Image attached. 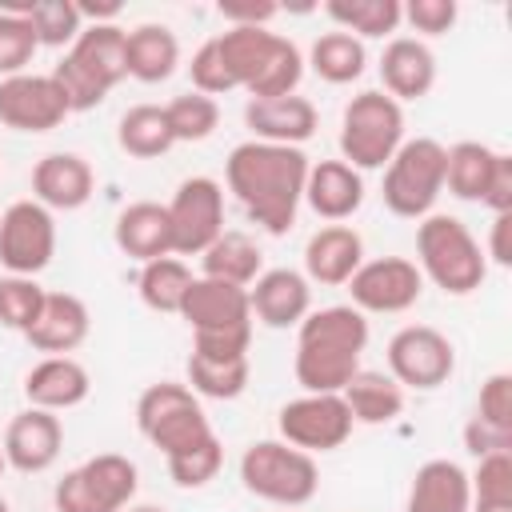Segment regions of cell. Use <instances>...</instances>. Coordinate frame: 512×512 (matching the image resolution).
I'll return each mask as SVG.
<instances>
[{
    "label": "cell",
    "mask_w": 512,
    "mask_h": 512,
    "mask_svg": "<svg viewBox=\"0 0 512 512\" xmlns=\"http://www.w3.org/2000/svg\"><path fill=\"white\" fill-rule=\"evenodd\" d=\"M88 328H92V316H88V304L80 296H72V292H44L40 316L32 320L24 340L36 352H44V356H68V352H76L88 340Z\"/></svg>",
    "instance_id": "obj_22"
},
{
    "label": "cell",
    "mask_w": 512,
    "mask_h": 512,
    "mask_svg": "<svg viewBox=\"0 0 512 512\" xmlns=\"http://www.w3.org/2000/svg\"><path fill=\"white\" fill-rule=\"evenodd\" d=\"M112 240L124 256L148 264L156 256H172V228H168V208L156 200H136L120 208L112 224Z\"/></svg>",
    "instance_id": "obj_27"
},
{
    "label": "cell",
    "mask_w": 512,
    "mask_h": 512,
    "mask_svg": "<svg viewBox=\"0 0 512 512\" xmlns=\"http://www.w3.org/2000/svg\"><path fill=\"white\" fill-rule=\"evenodd\" d=\"M44 288L36 276H0V324L12 332H28L32 320L40 316Z\"/></svg>",
    "instance_id": "obj_41"
},
{
    "label": "cell",
    "mask_w": 512,
    "mask_h": 512,
    "mask_svg": "<svg viewBox=\"0 0 512 512\" xmlns=\"http://www.w3.org/2000/svg\"><path fill=\"white\" fill-rule=\"evenodd\" d=\"M364 264V240L348 224H324L304 244V280L340 288L352 280V272Z\"/></svg>",
    "instance_id": "obj_21"
},
{
    "label": "cell",
    "mask_w": 512,
    "mask_h": 512,
    "mask_svg": "<svg viewBox=\"0 0 512 512\" xmlns=\"http://www.w3.org/2000/svg\"><path fill=\"white\" fill-rule=\"evenodd\" d=\"M400 12L412 24V32H420V36H444V32H452V24L460 16L456 0H408V4H400Z\"/></svg>",
    "instance_id": "obj_47"
},
{
    "label": "cell",
    "mask_w": 512,
    "mask_h": 512,
    "mask_svg": "<svg viewBox=\"0 0 512 512\" xmlns=\"http://www.w3.org/2000/svg\"><path fill=\"white\" fill-rule=\"evenodd\" d=\"M260 272H264V252H260V244H256L248 232L224 228V232L200 252V276H212V280L248 288Z\"/></svg>",
    "instance_id": "obj_30"
},
{
    "label": "cell",
    "mask_w": 512,
    "mask_h": 512,
    "mask_svg": "<svg viewBox=\"0 0 512 512\" xmlns=\"http://www.w3.org/2000/svg\"><path fill=\"white\" fill-rule=\"evenodd\" d=\"M400 144H404V108L388 92L368 88V92H356L344 104V116H340V160L348 168L376 172L396 156Z\"/></svg>",
    "instance_id": "obj_6"
},
{
    "label": "cell",
    "mask_w": 512,
    "mask_h": 512,
    "mask_svg": "<svg viewBox=\"0 0 512 512\" xmlns=\"http://www.w3.org/2000/svg\"><path fill=\"white\" fill-rule=\"evenodd\" d=\"M240 484L276 508H300L316 496L320 468L308 452L284 440H252L240 456Z\"/></svg>",
    "instance_id": "obj_7"
},
{
    "label": "cell",
    "mask_w": 512,
    "mask_h": 512,
    "mask_svg": "<svg viewBox=\"0 0 512 512\" xmlns=\"http://www.w3.org/2000/svg\"><path fill=\"white\" fill-rule=\"evenodd\" d=\"M180 316L188 320L192 336H216V332H252V308H248V288L212 280V276H192Z\"/></svg>",
    "instance_id": "obj_16"
},
{
    "label": "cell",
    "mask_w": 512,
    "mask_h": 512,
    "mask_svg": "<svg viewBox=\"0 0 512 512\" xmlns=\"http://www.w3.org/2000/svg\"><path fill=\"white\" fill-rule=\"evenodd\" d=\"M56 256V220L40 200H16L0 212V268L8 276H36Z\"/></svg>",
    "instance_id": "obj_13"
},
{
    "label": "cell",
    "mask_w": 512,
    "mask_h": 512,
    "mask_svg": "<svg viewBox=\"0 0 512 512\" xmlns=\"http://www.w3.org/2000/svg\"><path fill=\"white\" fill-rule=\"evenodd\" d=\"M124 64L128 76L140 84H160L180 64V40L168 24H136L124 32Z\"/></svg>",
    "instance_id": "obj_29"
},
{
    "label": "cell",
    "mask_w": 512,
    "mask_h": 512,
    "mask_svg": "<svg viewBox=\"0 0 512 512\" xmlns=\"http://www.w3.org/2000/svg\"><path fill=\"white\" fill-rule=\"evenodd\" d=\"M452 372H456V348H452V340L440 328H432V324H404L388 340V376L400 388L432 392V388L448 384Z\"/></svg>",
    "instance_id": "obj_12"
},
{
    "label": "cell",
    "mask_w": 512,
    "mask_h": 512,
    "mask_svg": "<svg viewBox=\"0 0 512 512\" xmlns=\"http://www.w3.org/2000/svg\"><path fill=\"white\" fill-rule=\"evenodd\" d=\"M36 48L40 44H36L32 24L24 20V12L20 8H0V80L28 72Z\"/></svg>",
    "instance_id": "obj_42"
},
{
    "label": "cell",
    "mask_w": 512,
    "mask_h": 512,
    "mask_svg": "<svg viewBox=\"0 0 512 512\" xmlns=\"http://www.w3.org/2000/svg\"><path fill=\"white\" fill-rule=\"evenodd\" d=\"M220 464H224V444L212 436L200 448H192L184 456H172L168 460V476H172L176 488H204L208 480H216Z\"/></svg>",
    "instance_id": "obj_43"
},
{
    "label": "cell",
    "mask_w": 512,
    "mask_h": 512,
    "mask_svg": "<svg viewBox=\"0 0 512 512\" xmlns=\"http://www.w3.org/2000/svg\"><path fill=\"white\" fill-rule=\"evenodd\" d=\"M476 420L500 428V432H512V376L508 372H492L484 384H480V396H476Z\"/></svg>",
    "instance_id": "obj_46"
},
{
    "label": "cell",
    "mask_w": 512,
    "mask_h": 512,
    "mask_svg": "<svg viewBox=\"0 0 512 512\" xmlns=\"http://www.w3.org/2000/svg\"><path fill=\"white\" fill-rule=\"evenodd\" d=\"M344 404L352 412L356 424H392L404 412V388L384 376V372H368L360 368L348 384H344Z\"/></svg>",
    "instance_id": "obj_31"
},
{
    "label": "cell",
    "mask_w": 512,
    "mask_h": 512,
    "mask_svg": "<svg viewBox=\"0 0 512 512\" xmlns=\"http://www.w3.org/2000/svg\"><path fill=\"white\" fill-rule=\"evenodd\" d=\"M96 176L92 164L76 152H48L32 168V200H40L48 212H76L92 200Z\"/></svg>",
    "instance_id": "obj_20"
},
{
    "label": "cell",
    "mask_w": 512,
    "mask_h": 512,
    "mask_svg": "<svg viewBox=\"0 0 512 512\" xmlns=\"http://www.w3.org/2000/svg\"><path fill=\"white\" fill-rule=\"evenodd\" d=\"M84 76H92L104 92H112L124 76V28L120 24H84V32L76 36V44L64 52Z\"/></svg>",
    "instance_id": "obj_28"
},
{
    "label": "cell",
    "mask_w": 512,
    "mask_h": 512,
    "mask_svg": "<svg viewBox=\"0 0 512 512\" xmlns=\"http://www.w3.org/2000/svg\"><path fill=\"white\" fill-rule=\"evenodd\" d=\"M116 144L136 156V160H156L164 156L176 140H172V128H168V116L160 104H132L120 124H116Z\"/></svg>",
    "instance_id": "obj_35"
},
{
    "label": "cell",
    "mask_w": 512,
    "mask_h": 512,
    "mask_svg": "<svg viewBox=\"0 0 512 512\" xmlns=\"http://www.w3.org/2000/svg\"><path fill=\"white\" fill-rule=\"evenodd\" d=\"M276 12H280L276 4H220V16L228 20V28H268Z\"/></svg>",
    "instance_id": "obj_50"
},
{
    "label": "cell",
    "mask_w": 512,
    "mask_h": 512,
    "mask_svg": "<svg viewBox=\"0 0 512 512\" xmlns=\"http://www.w3.org/2000/svg\"><path fill=\"white\" fill-rule=\"evenodd\" d=\"M4 460L8 468L24 472V476H36V472H48L56 460H60V448H64V424L56 412H44V408H24L8 420L4 428Z\"/></svg>",
    "instance_id": "obj_17"
},
{
    "label": "cell",
    "mask_w": 512,
    "mask_h": 512,
    "mask_svg": "<svg viewBox=\"0 0 512 512\" xmlns=\"http://www.w3.org/2000/svg\"><path fill=\"white\" fill-rule=\"evenodd\" d=\"M512 212H500V216H492V232H488V252L484 256H492L500 268H508L512 264Z\"/></svg>",
    "instance_id": "obj_51"
},
{
    "label": "cell",
    "mask_w": 512,
    "mask_h": 512,
    "mask_svg": "<svg viewBox=\"0 0 512 512\" xmlns=\"http://www.w3.org/2000/svg\"><path fill=\"white\" fill-rule=\"evenodd\" d=\"M492 164H496V148H488L480 140H460L444 156V188L456 200H476L480 204L484 188H488V176H492Z\"/></svg>",
    "instance_id": "obj_36"
},
{
    "label": "cell",
    "mask_w": 512,
    "mask_h": 512,
    "mask_svg": "<svg viewBox=\"0 0 512 512\" xmlns=\"http://www.w3.org/2000/svg\"><path fill=\"white\" fill-rule=\"evenodd\" d=\"M304 180H308L304 148L244 140L224 160L228 192L244 204L248 220L260 224L268 236H288L292 232L296 212L304 204Z\"/></svg>",
    "instance_id": "obj_1"
},
{
    "label": "cell",
    "mask_w": 512,
    "mask_h": 512,
    "mask_svg": "<svg viewBox=\"0 0 512 512\" xmlns=\"http://www.w3.org/2000/svg\"><path fill=\"white\" fill-rule=\"evenodd\" d=\"M136 488H140L136 464L120 452H100L56 480L52 504L56 512H124Z\"/></svg>",
    "instance_id": "obj_9"
},
{
    "label": "cell",
    "mask_w": 512,
    "mask_h": 512,
    "mask_svg": "<svg viewBox=\"0 0 512 512\" xmlns=\"http://www.w3.org/2000/svg\"><path fill=\"white\" fill-rule=\"evenodd\" d=\"M472 512H512V452H492L476 460L468 476Z\"/></svg>",
    "instance_id": "obj_39"
},
{
    "label": "cell",
    "mask_w": 512,
    "mask_h": 512,
    "mask_svg": "<svg viewBox=\"0 0 512 512\" xmlns=\"http://www.w3.org/2000/svg\"><path fill=\"white\" fill-rule=\"evenodd\" d=\"M136 428L152 448L164 452V460L184 456V452H192V448H200L204 440L216 436L208 416H204L200 396L188 384H176V380H160V384H148L140 392Z\"/></svg>",
    "instance_id": "obj_5"
},
{
    "label": "cell",
    "mask_w": 512,
    "mask_h": 512,
    "mask_svg": "<svg viewBox=\"0 0 512 512\" xmlns=\"http://www.w3.org/2000/svg\"><path fill=\"white\" fill-rule=\"evenodd\" d=\"M480 204L492 208V216L512 212V156L508 152H496V164H492V176H488V188H484Z\"/></svg>",
    "instance_id": "obj_48"
},
{
    "label": "cell",
    "mask_w": 512,
    "mask_h": 512,
    "mask_svg": "<svg viewBox=\"0 0 512 512\" xmlns=\"http://www.w3.org/2000/svg\"><path fill=\"white\" fill-rule=\"evenodd\" d=\"M0 512H8V500H4V496H0Z\"/></svg>",
    "instance_id": "obj_54"
},
{
    "label": "cell",
    "mask_w": 512,
    "mask_h": 512,
    "mask_svg": "<svg viewBox=\"0 0 512 512\" xmlns=\"http://www.w3.org/2000/svg\"><path fill=\"white\" fill-rule=\"evenodd\" d=\"M48 76H52V80H56V88L64 92L68 112H92V108H96V104H104V96H108V92H104L92 76H84L68 56H64Z\"/></svg>",
    "instance_id": "obj_45"
},
{
    "label": "cell",
    "mask_w": 512,
    "mask_h": 512,
    "mask_svg": "<svg viewBox=\"0 0 512 512\" xmlns=\"http://www.w3.org/2000/svg\"><path fill=\"white\" fill-rule=\"evenodd\" d=\"M416 268L448 296H472L488 280V256L460 216L432 212L416 220Z\"/></svg>",
    "instance_id": "obj_4"
},
{
    "label": "cell",
    "mask_w": 512,
    "mask_h": 512,
    "mask_svg": "<svg viewBox=\"0 0 512 512\" xmlns=\"http://www.w3.org/2000/svg\"><path fill=\"white\" fill-rule=\"evenodd\" d=\"M248 308L264 328H296L312 312V284L296 268H264L248 284Z\"/></svg>",
    "instance_id": "obj_19"
},
{
    "label": "cell",
    "mask_w": 512,
    "mask_h": 512,
    "mask_svg": "<svg viewBox=\"0 0 512 512\" xmlns=\"http://www.w3.org/2000/svg\"><path fill=\"white\" fill-rule=\"evenodd\" d=\"M68 104L64 92L56 88L52 76H36V72H20V76H4L0 80V124L12 132H52L68 120Z\"/></svg>",
    "instance_id": "obj_15"
},
{
    "label": "cell",
    "mask_w": 512,
    "mask_h": 512,
    "mask_svg": "<svg viewBox=\"0 0 512 512\" xmlns=\"http://www.w3.org/2000/svg\"><path fill=\"white\" fill-rule=\"evenodd\" d=\"M464 448L480 460V456H492V452H512V432H500V428H492V424H484V420H468L464 424Z\"/></svg>",
    "instance_id": "obj_49"
},
{
    "label": "cell",
    "mask_w": 512,
    "mask_h": 512,
    "mask_svg": "<svg viewBox=\"0 0 512 512\" xmlns=\"http://www.w3.org/2000/svg\"><path fill=\"white\" fill-rule=\"evenodd\" d=\"M304 204L320 216V220H348L360 212L364 204V176L356 168H348L344 160H320L308 164V180H304Z\"/></svg>",
    "instance_id": "obj_25"
},
{
    "label": "cell",
    "mask_w": 512,
    "mask_h": 512,
    "mask_svg": "<svg viewBox=\"0 0 512 512\" xmlns=\"http://www.w3.org/2000/svg\"><path fill=\"white\" fill-rule=\"evenodd\" d=\"M444 156H448V148L432 136L404 140L396 148V156L384 164V184H380L384 208L404 220L432 216V208L444 192Z\"/></svg>",
    "instance_id": "obj_8"
},
{
    "label": "cell",
    "mask_w": 512,
    "mask_h": 512,
    "mask_svg": "<svg viewBox=\"0 0 512 512\" xmlns=\"http://www.w3.org/2000/svg\"><path fill=\"white\" fill-rule=\"evenodd\" d=\"M404 512H472V488L468 472L456 460H424L412 472Z\"/></svg>",
    "instance_id": "obj_26"
},
{
    "label": "cell",
    "mask_w": 512,
    "mask_h": 512,
    "mask_svg": "<svg viewBox=\"0 0 512 512\" xmlns=\"http://www.w3.org/2000/svg\"><path fill=\"white\" fill-rule=\"evenodd\" d=\"M124 512H164V508L160 504H128Z\"/></svg>",
    "instance_id": "obj_52"
},
{
    "label": "cell",
    "mask_w": 512,
    "mask_h": 512,
    "mask_svg": "<svg viewBox=\"0 0 512 512\" xmlns=\"http://www.w3.org/2000/svg\"><path fill=\"white\" fill-rule=\"evenodd\" d=\"M368 348V320L352 304H328L296 324V384L304 392H344L360 372Z\"/></svg>",
    "instance_id": "obj_2"
},
{
    "label": "cell",
    "mask_w": 512,
    "mask_h": 512,
    "mask_svg": "<svg viewBox=\"0 0 512 512\" xmlns=\"http://www.w3.org/2000/svg\"><path fill=\"white\" fill-rule=\"evenodd\" d=\"M164 116H168V128H172V140H176V144L208 140V136L220 128V104H216L212 96H200V92L172 96V100L164 104Z\"/></svg>",
    "instance_id": "obj_40"
},
{
    "label": "cell",
    "mask_w": 512,
    "mask_h": 512,
    "mask_svg": "<svg viewBox=\"0 0 512 512\" xmlns=\"http://www.w3.org/2000/svg\"><path fill=\"white\" fill-rule=\"evenodd\" d=\"M16 8L32 24V36L40 48H72L76 36L84 32L76 0H36V4H16Z\"/></svg>",
    "instance_id": "obj_38"
},
{
    "label": "cell",
    "mask_w": 512,
    "mask_h": 512,
    "mask_svg": "<svg viewBox=\"0 0 512 512\" xmlns=\"http://www.w3.org/2000/svg\"><path fill=\"white\" fill-rule=\"evenodd\" d=\"M348 292H352L356 312L396 316V312H408L424 296V276H420L416 260H408V256H376L352 272Z\"/></svg>",
    "instance_id": "obj_14"
},
{
    "label": "cell",
    "mask_w": 512,
    "mask_h": 512,
    "mask_svg": "<svg viewBox=\"0 0 512 512\" xmlns=\"http://www.w3.org/2000/svg\"><path fill=\"white\" fill-rule=\"evenodd\" d=\"M308 64L324 84H352L368 68V48H364V40L336 28V32H324V36L312 40Z\"/></svg>",
    "instance_id": "obj_33"
},
{
    "label": "cell",
    "mask_w": 512,
    "mask_h": 512,
    "mask_svg": "<svg viewBox=\"0 0 512 512\" xmlns=\"http://www.w3.org/2000/svg\"><path fill=\"white\" fill-rule=\"evenodd\" d=\"M212 40L232 76V88H244L248 100L292 96L300 88L304 56L288 36L268 28H224Z\"/></svg>",
    "instance_id": "obj_3"
},
{
    "label": "cell",
    "mask_w": 512,
    "mask_h": 512,
    "mask_svg": "<svg viewBox=\"0 0 512 512\" xmlns=\"http://www.w3.org/2000/svg\"><path fill=\"white\" fill-rule=\"evenodd\" d=\"M244 124L252 132V140L260 144H284V148H300L304 140L316 136L320 128V112L308 96L292 92V96H268V100H248L244 104Z\"/></svg>",
    "instance_id": "obj_18"
},
{
    "label": "cell",
    "mask_w": 512,
    "mask_h": 512,
    "mask_svg": "<svg viewBox=\"0 0 512 512\" xmlns=\"http://www.w3.org/2000/svg\"><path fill=\"white\" fill-rule=\"evenodd\" d=\"M356 420L344 404L340 392H304L296 400H288L276 412V432L284 444L316 456V452H336L348 436H352Z\"/></svg>",
    "instance_id": "obj_10"
},
{
    "label": "cell",
    "mask_w": 512,
    "mask_h": 512,
    "mask_svg": "<svg viewBox=\"0 0 512 512\" xmlns=\"http://www.w3.org/2000/svg\"><path fill=\"white\" fill-rule=\"evenodd\" d=\"M164 208L172 228V256H200L224 232V188L212 176L180 180Z\"/></svg>",
    "instance_id": "obj_11"
},
{
    "label": "cell",
    "mask_w": 512,
    "mask_h": 512,
    "mask_svg": "<svg viewBox=\"0 0 512 512\" xmlns=\"http://www.w3.org/2000/svg\"><path fill=\"white\" fill-rule=\"evenodd\" d=\"M4 468H8V460H4V444H0V476H4Z\"/></svg>",
    "instance_id": "obj_53"
},
{
    "label": "cell",
    "mask_w": 512,
    "mask_h": 512,
    "mask_svg": "<svg viewBox=\"0 0 512 512\" xmlns=\"http://www.w3.org/2000/svg\"><path fill=\"white\" fill-rule=\"evenodd\" d=\"M184 372H188V388L196 396H204V400H236L248 388L252 364H248V356H240V360H204V356L188 352Z\"/></svg>",
    "instance_id": "obj_37"
},
{
    "label": "cell",
    "mask_w": 512,
    "mask_h": 512,
    "mask_svg": "<svg viewBox=\"0 0 512 512\" xmlns=\"http://www.w3.org/2000/svg\"><path fill=\"white\" fill-rule=\"evenodd\" d=\"M380 80L396 104L400 100H424L436 84V56L416 36H392L380 52Z\"/></svg>",
    "instance_id": "obj_24"
},
{
    "label": "cell",
    "mask_w": 512,
    "mask_h": 512,
    "mask_svg": "<svg viewBox=\"0 0 512 512\" xmlns=\"http://www.w3.org/2000/svg\"><path fill=\"white\" fill-rule=\"evenodd\" d=\"M324 16L356 40H384L404 24L400 0H328Z\"/></svg>",
    "instance_id": "obj_32"
},
{
    "label": "cell",
    "mask_w": 512,
    "mask_h": 512,
    "mask_svg": "<svg viewBox=\"0 0 512 512\" xmlns=\"http://www.w3.org/2000/svg\"><path fill=\"white\" fill-rule=\"evenodd\" d=\"M284 512H288V508H284Z\"/></svg>",
    "instance_id": "obj_55"
},
{
    "label": "cell",
    "mask_w": 512,
    "mask_h": 512,
    "mask_svg": "<svg viewBox=\"0 0 512 512\" xmlns=\"http://www.w3.org/2000/svg\"><path fill=\"white\" fill-rule=\"evenodd\" d=\"M188 76H192V92H200V96H212V100H216V96L232 92V76H228L224 60H220V48H216L212 36L192 52Z\"/></svg>",
    "instance_id": "obj_44"
},
{
    "label": "cell",
    "mask_w": 512,
    "mask_h": 512,
    "mask_svg": "<svg viewBox=\"0 0 512 512\" xmlns=\"http://www.w3.org/2000/svg\"><path fill=\"white\" fill-rule=\"evenodd\" d=\"M188 284H192V268L180 256H156V260L140 264V276H136V292H140L144 308L164 312V316H180Z\"/></svg>",
    "instance_id": "obj_34"
},
{
    "label": "cell",
    "mask_w": 512,
    "mask_h": 512,
    "mask_svg": "<svg viewBox=\"0 0 512 512\" xmlns=\"http://www.w3.org/2000/svg\"><path fill=\"white\" fill-rule=\"evenodd\" d=\"M88 392H92V376L76 356H44L24 372L28 408L68 412V408L84 404Z\"/></svg>",
    "instance_id": "obj_23"
}]
</instances>
